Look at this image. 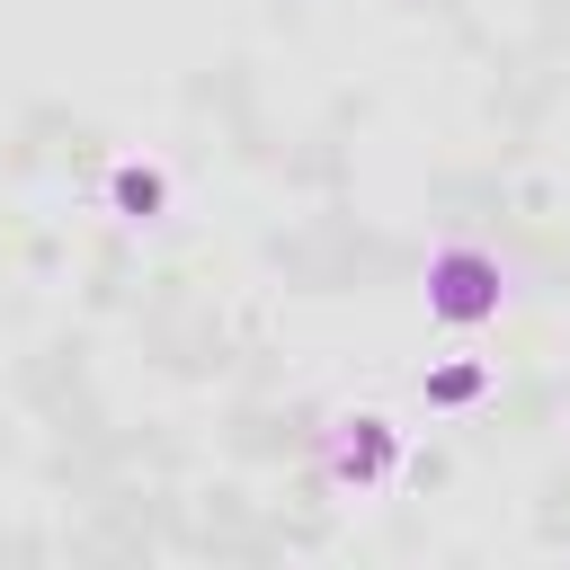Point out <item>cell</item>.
Wrapping results in <instances>:
<instances>
[{
    "label": "cell",
    "instance_id": "cell-2",
    "mask_svg": "<svg viewBox=\"0 0 570 570\" xmlns=\"http://www.w3.org/2000/svg\"><path fill=\"white\" fill-rule=\"evenodd\" d=\"M330 481L338 490H356V499H374L392 472H401V428L383 419V410H347V419H330Z\"/></svg>",
    "mask_w": 570,
    "mask_h": 570
},
{
    "label": "cell",
    "instance_id": "cell-3",
    "mask_svg": "<svg viewBox=\"0 0 570 570\" xmlns=\"http://www.w3.org/2000/svg\"><path fill=\"white\" fill-rule=\"evenodd\" d=\"M107 205H116V223H160L169 214V169L160 160H116L107 169Z\"/></svg>",
    "mask_w": 570,
    "mask_h": 570
},
{
    "label": "cell",
    "instance_id": "cell-4",
    "mask_svg": "<svg viewBox=\"0 0 570 570\" xmlns=\"http://www.w3.org/2000/svg\"><path fill=\"white\" fill-rule=\"evenodd\" d=\"M419 392H428V410H463V401L490 392V365H481V356H463V365H428Z\"/></svg>",
    "mask_w": 570,
    "mask_h": 570
},
{
    "label": "cell",
    "instance_id": "cell-1",
    "mask_svg": "<svg viewBox=\"0 0 570 570\" xmlns=\"http://www.w3.org/2000/svg\"><path fill=\"white\" fill-rule=\"evenodd\" d=\"M499 303H508V276H499L490 249L445 240V249L428 258V321H436V330H481V321H499Z\"/></svg>",
    "mask_w": 570,
    "mask_h": 570
}]
</instances>
